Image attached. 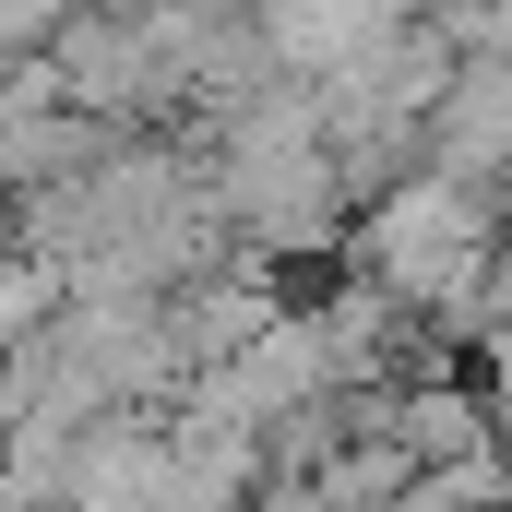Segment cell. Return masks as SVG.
<instances>
[{
    "label": "cell",
    "mask_w": 512,
    "mask_h": 512,
    "mask_svg": "<svg viewBox=\"0 0 512 512\" xmlns=\"http://www.w3.org/2000/svg\"><path fill=\"white\" fill-rule=\"evenodd\" d=\"M382 441L417 465V477H453V465H477V453H489L477 370H429V382H405V393L382 405Z\"/></svg>",
    "instance_id": "3"
},
{
    "label": "cell",
    "mask_w": 512,
    "mask_h": 512,
    "mask_svg": "<svg viewBox=\"0 0 512 512\" xmlns=\"http://www.w3.org/2000/svg\"><path fill=\"white\" fill-rule=\"evenodd\" d=\"M0 251H12V227H0Z\"/></svg>",
    "instance_id": "7"
},
{
    "label": "cell",
    "mask_w": 512,
    "mask_h": 512,
    "mask_svg": "<svg viewBox=\"0 0 512 512\" xmlns=\"http://www.w3.org/2000/svg\"><path fill=\"white\" fill-rule=\"evenodd\" d=\"M215 393H227V405L251 417L262 441H274L286 417H310V405H334V358H322V322H310V310H286L274 334H251V346H239V358L215 370Z\"/></svg>",
    "instance_id": "2"
},
{
    "label": "cell",
    "mask_w": 512,
    "mask_h": 512,
    "mask_svg": "<svg viewBox=\"0 0 512 512\" xmlns=\"http://www.w3.org/2000/svg\"><path fill=\"white\" fill-rule=\"evenodd\" d=\"M60 310H72V298H60V274H48V262L0 251V358H12V346H36Z\"/></svg>",
    "instance_id": "6"
},
{
    "label": "cell",
    "mask_w": 512,
    "mask_h": 512,
    "mask_svg": "<svg viewBox=\"0 0 512 512\" xmlns=\"http://www.w3.org/2000/svg\"><path fill=\"white\" fill-rule=\"evenodd\" d=\"M167 501V441L155 417H96L72 477H60V512H155Z\"/></svg>",
    "instance_id": "4"
},
{
    "label": "cell",
    "mask_w": 512,
    "mask_h": 512,
    "mask_svg": "<svg viewBox=\"0 0 512 512\" xmlns=\"http://www.w3.org/2000/svg\"><path fill=\"white\" fill-rule=\"evenodd\" d=\"M155 310H167L179 370L203 382V370H227L251 334H274V322H286V274H274V262H251V251H227L215 274H191V286H179V298H155Z\"/></svg>",
    "instance_id": "1"
},
{
    "label": "cell",
    "mask_w": 512,
    "mask_h": 512,
    "mask_svg": "<svg viewBox=\"0 0 512 512\" xmlns=\"http://www.w3.org/2000/svg\"><path fill=\"white\" fill-rule=\"evenodd\" d=\"M0 512H24V501H0Z\"/></svg>",
    "instance_id": "8"
},
{
    "label": "cell",
    "mask_w": 512,
    "mask_h": 512,
    "mask_svg": "<svg viewBox=\"0 0 512 512\" xmlns=\"http://www.w3.org/2000/svg\"><path fill=\"white\" fill-rule=\"evenodd\" d=\"M405 489H417V465H405L393 441H346V453L310 477V501H322V512H393Z\"/></svg>",
    "instance_id": "5"
}]
</instances>
